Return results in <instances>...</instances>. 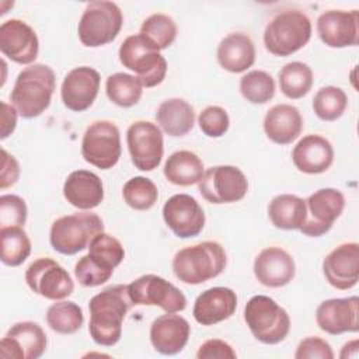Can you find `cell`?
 Returning a JSON list of instances; mask_svg holds the SVG:
<instances>
[{"instance_id": "1", "label": "cell", "mask_w": 359, "mask_h": 359, "mask_svg": "<svg viewBox=\"0 0 359 359\" xmlns=\"http://www.w3.org/2000/svg\"><path fill=\"white\" fill-rule=\"evenodd\" d=\"M132 306L128 285L108 286L93 296L88 303V332L93 341L101 346H114L122 337V323Z\"/></svg>"}, {"instance_id": "2", "label": "cell", "mask_w": 359, "mask_h": 359, "mask_svg": "<svg viewBox=\"0 0 359 359\" xmlns=\"http://www.w3.org/2000/svg\"><path fill=\"white\" fill-rule=\"evenodd\" d=\"M56 87V76L52 67L34 63L21 70L10 93L11 105L18 115L31 119L39 116L49 107Z\"/></svg>"}, {"instance_id": "3", "label": "cell", "mask_w": 359, "mask_h": 359, "mask_svg": "<svg viewBox=\"0 0 359 359\" xmlns=\"http://www.w3.org/2000/svg\"><path fill=\"white\" fill-rule=\"evenodd\" d=\"M227 264L226 251L217 241L185 247L172 258L174 275L187 285H201L219 276Z\"/></svg>"}, {"instance_id": "4", "label": "cell", "mask_w": 359, "mask_h": 359, "mask_svg": "<svg viewBox=\"0 0 359 359\" xmlns=\"http://www.w3.org/2000/svg\"><path fill=\"white\" fill-rule=\"evenodd\" d=\"M125 250L118 238L98 233L88 244V254L81 257L74 265V276L81 286L94 287L105 283L114 269L123 261Z\"/></svg>"}, {"instance_id": "5", "label": "cell", "mask_w": 359, "mask_h": 359, "mask_svg": "<svg viewBox=\"0 0 359 359\" xmlns=\"http://www.w3.org/2000/svg\"><path fill=\"white\" fill-rule=\"evenodd\" d=\"M311 38V21L299 10L276 14L265 27L264 43L275 56H290L300 50Z\"/></svg>"}, {"instance_id": "6", "label": "cell", "mask_w": 359, "mask_h": 359, "mask_svg": "<svg viewBox=\"0 0 359 359\" xmlns=\"http://www.w3.org/2000/svg\"><path fill=\"white\" fill-rule=\"evenodd\" d=\"M104 231L102 219L93 212H77L56 219L49 231V241L55 251L73 255L88 247L90 241Z\"/></svg>"}, {"instance_id": "7", "label": "cell", "mask_w": 359, "mask_h": 359, "mask_svg": "<svg viewBox=\"0 0 359 359\" xmlns=\"http://www.w3.org/2000/svg\"><path fill=\"white\" fill-rule=\"evenodd\" d=\"M244 320L254 335L262 344L275 345L282 342L290 331V317L273 299L257 294L244 307Z\"/></svg>"}, {"instance_id": "8", "label": "cell", "mask_w": 359, "mask_h": 359, "mask_svg": "<svg viewBox=\"0 0 359 359\" xmlns=\"http://www.w3.org/2000/svg\"><path fill=\"white\" fill-rule=\"evenodd\" d=\"M123 24V15L114 1H91L79 21L77 34L84 46L98 48L112 42Z\"/></svg>"}, {"instance_id": "9", "label": "cell", "mask_w": 359, "mask_h": 359, "mask_svg": "<svg viewBox=\"0 0 359 359\" xmlns=\"http://www.w3.org/2000/svg\"><path fill=\"white\" fill-rule=\"evenodd\" d=\"M119 60L123 67L135 72L143 87H156L163 83L167 74V60L151 49L142 36L130 35L119 46Z\"/></svg>"}, {"instance_id": "10", "label": "cell", "mask_w": 359, "mask_h": 359, "mask_svg": "<svg viewBox=\"0 0 359 359\" xmlns=\"http://www.w3.org/2000/svg\"><path fill=\"white\" fill-rule=\"evenodd\" d=\"M121 133L111 121H95L86 129L81 140V156L91 165L109 170L121 157Z\"/></svg>"}, {"instance_id": "11", "label": "cell", "mask_w": 359, "mask_h": 359, "mask_svg": "<svg viewBox=\"0 0 359 359\" xmlns=\"http://www.w3.org/2000/svg\"><path fill=\"white\" fill-rule=\"evenodd\" d=\"M198 191L209 203H233L245 196L248 181L238 167L215 165L203 172Z\"/></svg>"}, {"instance_id": "12", "label": "cell", "mask_w": 359, "mask_h": 359, "mask_svg": "<svg viewBox=\"0 0 359 359\" xmlns=\"http://www.w3.org/2000/svg\"><path fill=\"white\" fill-rule=\"evenodd\" d=\"M135 306H158L165 313H178L187 307V297L171 282L161 276L142 275L128 285Z\"/></svg>"}, {"instance_id": "13", "label": "cell", "mask_w": 359, "mask_h": 359, "mask_svg": "<svg viewBox=\"0 0 359 359\" xmlns=\"http://www.w3.org/2000/svg\"><path fill=\"white\" fill-rule=\"evenodd\" d=\"M128 150L133 165L140 171H153L161 163L164 139L161 129L149 121H136L126 130Z\"/></svg>"}, {"instance_id": "14", "label": "cell", "mask_w": 359, "mask_h": 359, "mask_svg": "<svg viewBox=\"0 0 359 359\" xmlns=\"http://www.w3.org/2000/svg\"><path fill=\"white\" fill-rule=\"evenodd\" d=\"M344 208L345 198L339 189L321 188L306 199V219L299 230L309 237H321L331 230Z\"/></svg>"}, {"instance_id": "15", "label": "cell", "mask_w": 359, "mask_h": 359, "mask_svg": "<svg viewBox=\"0 0 359 359\" xmlns=\"http://www.w3.org/2000/svg\"><path fill=\"white\" fill-rule=\"evenodd\" d=\"M28 287L49 300H62L74 290V283L69 272L55 259L42 257L29 264L25 271Z\"/></svg>"}, {"instance_id": "16", "label": "cell", "mask_w": 359, "mask_h": 359, "mask_svg": "<svg viewBox=\"0 0 359 359\" xmlns=\"http://www.w3.org/2000/svg\"><path fill=\"white\" fill-rule=\"evenodd\" d=\"M163 219L167 227L180 238L198 236L206 220L199 202L188 194H177L168 198L163 206Z\"/></svg>"}, {"instance_id": "17", "label": "cell", "mask_w": 359, "mask_h": 359, "mask_svg": "<svg viewBox=\"0 0 359 359\" xmlns=\"http://www.w3.org/2000/svg\"><path fill=\"white\" fill-rule=\"evenodd\" d=\"M46 334L38 323L20 321L0 341V356L6 359H38L46 351Z\"/></svg>"}, {"instance_id": "18", "label": "cell", "mask_w": 359, "mask_h": 359, "mask_svg": "<svg viewBox=\"0 0 359 359\" xmlns=\"http://www.w3.org/2000/svg\"><path fill=\"white\" fill-rule=\"evenodd\" d=\"M0 50L18 65H31L39 52L36 32L22 20H7L0 25Z\"/></svg>"}, {"instance_id": "19", "label": "cell", "mask_w": 359, "mask_h": 359, "mask_svg": "<svg viewBox=\"0 0 359 359\" xmlns=\"http://www.w3.org/2000/svg\"><path fill=\"white\" fill-rule=\"evenodd\" d=\"M101 84L100 73L90 66L72 69L63 79L60 97L63 105L74 112L88 109L98 95Z\"/></svg>"}, {"instance_id": "20", "label": "cell", "mask_w": 359, "mask_h": 359, "mask_svg": "<svg viewBox=\"0 0 359 359\" xmlns=\"http://www.w3.org/2000/svg\"><path fill=\"white\" fill-rule=\"evenodd\" d=\"M359 299L358 296L344 299H328L316 310V321L321 331L330 335L356 332L359 330Z\"/></svg>"}, {"instance_id": "21", "label": "cell", "mask_w": 359, "mask_h": 359, "mask_svg": "<svg viewBox=\"0 0 359 359\" xmlns=\"http://www.w3.org/2000/svg\"><path fill=\"white\" fill-rule=\"evenodd\" d=\"M358 10H328L317 20L320 39L330 48H346L359 42Z\"/></svg>"}, {"instance_id": "22", "label": "cell", "mask_w": 359, "mask_h": 359, "mask_svg": "<svg viewBox=\"0 0 359 359\" xmlns=\"http://www.w3.org/2000/svg\"><path fill=\"white\" fill-rule=\"evenodd\" d=\"M323 272L332 287L352 289L359 279V244L344 243L335 247L324 258Z\"/></svg>"}, {"instance_id": "23", "label": "cell", "mask_w": 359, "mask_h": 359, "mask_svg": "<svg viewBox=\"0 0 359 359\" xmlns=\"http://www.w3.org/2000/svg\"><path fill=\"white\" fill-rule=\"evenodd\" d=\"M296 272L294 259L280 247L264 248L254 261V275L259 283L268 287L287 285Z\"/></svg>"}, {"instance_id": "24", "label": "cell", "mask_w": 359, "mask_h": 359, "mask_svg": "<svg viewBox=\"0 0 359 359\" xmlns=\"http://www.w3.org/2000/svg\"><path fill=\"white\" fill-rule=\"evenodd\" d=\"M237 309V294L230 287L215 286L203 290L194 303L192 314L202 325H215L230 318Z\"/></svg>"}, {"instance_id": "25", "label": "cell", "mask_w": 359, "mask_h": 359, "mask_svg": "<svg viewBox=\"0 0 359 359\" xmlns=\"http://www.w3.org/2000/svg\"><path fill=\"white\" fill-rule=\"evenodd\" d=\"M191 334L189 323L178 314L167 313L157 317L150 325V342L161 355H177L181 352Z\"/></svg>"}, {"instance_id": "26", "label": "cell", "mask_w": 359, "mask_h": 359, "mask_svg": "<svg viewBox=\"0 0 359 359\" xmlns=\"http://www.w3.org/2000/svg\"><path fill=\"white\" fill-rule=\"evenodd\" d=\"M292 161L304 174H321L334 161L332 144L320 135H307L293 147Z\"/></svg>"}, {"instance_id": "27", "label": "cell", "mask_w": 359, "mask_h": 359, "mask_svg": "<svg viewBox=\"0 0 359 359\" xmlns=\"http://www.w3.org/2000/svg\"><path fill=\"white\" fill-rule=\"evenodd\" d=\"M63 196L77 209H94L104 199L102 181L88 170H76L67 175L63 184Z\"/></svg>"}, {"instance_id": "28", "label": "cell", "mask_w": 359, "mask_h": 359, "mask_svg": "<svg viewBox=\"0 0 359 359\" xmlns=\"http://www.w3.org/2000/svg\"><path fill=\"white\" fill-rule=\"evenodd\" d=\"M264 130L276 144H290L303 130V118L299 109L290 104L273 105L264 118Z\"/></svg>"}, {"instance_id": "29", "label": "cell", "mask_w": 359, "mask_h": 359, "mask_svg": "<svg viewBox=\"0 0 359 359\" xmlns=\"http://www.w3.org/2000/svg\"><path fill=\"white\" fill-rule=\"evenodd\" d=\"M216 56L224 70L243 73L255 62V46L247 34L231 32L220 41Z\"/></svg>"}, {"instance_id": "30", "label": "cell", "mask_w": 359, "mask_h": 359, "mask_svg": "<svg viewBox=\"0 0 359 359\" xmlns=\"http://www.w3.org/2000/svg\"><path fill=\"white\" fill-rule=\"evenodd\" d=\"M160 128L172 137H180L191 132L195 123V111L189 102L182 98H170L163 101L156 112Z\"/></svg>"}, {"instance_id": "31", "label": "cell", "mask_w": 359, "mask_h": 359, "mask_svg": "<svg viewBox=\"0 0 359 359\" xmlns=\"http://www.w3.org/2000/svg\"><path fill=\"white\" fill-rule=\"evenodd\" d=\"M272 224L280 230H299L306 219V201L293 194L276 195L268 206Z\"/></svg>"}, {"instance_id": "32", "label": "cell", "mask_w": 359, "mask_h": 359, "mask_svg": "<svg viewBox=\"0 0 359 359\" xmlns=\"http://www.w3.org/2000/svg\"><path fill=\"white\" fill-rule=\"evenodd\" d=\"M164 175L174 185L188 187L199 182L203 175L202 160L189 150H178L170 154L164 164Z\"/></svg>"}, {"instance_id": "33", "label": "cell", "mask_w": 359, "mask_h": 359, "mask_svg": "<svg viewBox=\"0 0 359 359\" xmlns=\"http://www.w3.org/2000/svg\"><path fill=\"white\" fill-rule=\"evenodd\" d=\"M139 35L151 49L160 52L175 41L177 25L170 15L156 13L143 21Z\"/></svg>"}, {"instance_id": "34", "label": "cell", "mask_w": 359, "mask_h": 359, "mask_svg": "<svg viewBox=\"0 0 359 359\" xmlns=\"http://www.w3.org/2000/svg\"><path fill=\"white\" fill-rule=\"evenodd\" d=\"M31 254V241L21 226L0 229V259L7 266L21 265Z\"/></svg>"}, {"instance_id": "35", "label": "cell", "mask_w": 359, "mask_h": 359, "mask_svg": "<svg viewBox=\"0 0 359 359\" xmlns=\"http://www.w3.org/2000/svg\"><path fill=\"white\" fill-rule=\"evenodd\" d=\"M278 77L280 91L290 100L304 97L313 86V72L310 66L303 62L286 63L280 69Z\"/></svg>"}, {"instance_id": "36", "label": "cell", "mask_w": 359, "mask_h": 359, "mask_svg": "<svg viewBox=\"0 0 359 359\" xmlns=\"http://www.w3.org/2000/svg\"><path fill=\"white\" fill-rule=\"evenodd\" d=\"M142 87L136 76L128 73H114L105 81L107 97L122 108H130L139 102L143 93Z\"/></svg>"}, {"instance_id": "37", "label": "cell", "mask_w": 359, "mask_h": 359, "mask_svg": "<svg viewBox=\"0 0 359 359\" xmlns=\"http://www.w3.org/2000/svg\"><path fill=\"white\" fill-rule=\"evenodd\" d=\"M83 321V310L74 302H56L46 311V323L57 334H74L81 328Z\"/></svg>"}, {"instance_id": "38", "label": "cell", "mask_w": 359, "mask_h": 359, "mask_svg": "<svg viewBox=\"0 0 359 359\" xmlns=\"http://www.w3.org/2000/svg\"><path fill=\"white\" fill-rule=\"evenodd\" d=\"M348 97L345 91L335 86L320 88L313 98V111L321 121H337L345 112Z\"/></svg>"}, {"instance_id": "39", "label": "cell", "mask_w": 359, "mask_h": 359, "mask_svg": "<svg viewBox=\"0 0 359 359\" xmlns=\"http://www.w3.org/2000/svg\"><path fill=\"white\" fill-rule=\"evenodd\" d=\"M240 93L251 104H265L275 95V81L264 70H251L241 77Z\"/></svg>"}, {"instance_id": "40", "label": "cell", "mask_w": 359, "mask_h": 359, "mask_svg": "<svg viewBox=\"0 0 359 359\" xmlns=\"http://www.w3.org/2000/svg\"><path fill=\"white\" fill-rule=\"evenodd\" d=\"M123 201L135 210H149L158 198L156 184L146 177H133L128 180L122 189Z\"/></svg>"}, {"instance_id": "41", "label": "cell", "mask_w": 359, "mask_h": 359, "mask_svg": "<svg viewBox=\"0 0 359 359\" xmlns=\"http://www.w3.org/2000/svg\"><path fill=\"white\" fill-rule=\"evenodd\" d=\"M198 123L208 137H220L227 132L230 119L224 108L219 105H209L199 114Z\"/></svg>"}, {"instance_id": "42", "label": "cell", "mask_w": 359, "mask_h": 359, "mask_svg": "<svg viewBox=\"0 0 359 359\" xmlns=\"http://www.w3.org/2000/svg\"><path fill=\"white\" fill-rule=\"evenodd\" d=\"M27 205L25 201L17 195L0 196V226H24L27 222Z\"/></svg>"}, {"instance_id": "43", "label": "cell", "mask_w": 359, "mask_h": 359, "mask_svg": "<svg viewBox=\"0 0 359 359\" xmlns=\"http://www.w3.org/2000/svg\"><path fill=\"white\" fill-rule=\"evenodd\" d=\"M294 358L296 359H316V358L332 359L334 352L331 345L325 339L318 337H307L299 342Z\"/></svg>"}, {"instance_id": "44", "label": "cell", "mask_w": 359, "mask_h": 359, "mask_svg": "<svg viewBox=\"0 0 359 359\" xmlns=\"http://www.w3.org/2000/svg\"><path fill=\"white\" fill-rule=\"evenodd\" d=\"M198 359H236L237 353L231 348L230 344H227L223 339H208L205 341L198 352Z\"/></svg>"}, {"instance_id": "45", "label": "cell", "mask_w": 359, "mask_h": 359, "mask_svg": "<svg viewBox=\"0 0 359 359\" xmlns=\"http://www.w3.org/2000/svg\"><path fill=\"white\" fill-rule=\"evenodd\" d=\"M1 174H0V188L6 189L14 185L20 177V165L14 156L8 154L6 149H1Z\"/></svg>"}, {"instance_id": "46", "label": "cell", "mask_w": 359, "mask_h": 359, "mask_svg": "<svg viewBox=\"0 0 359 359\" xmlns=\"http://www.w3.org/2000/svg\"><path fill=\"white\" fill-rule=\"evenodd\" d=\"M17 109L7 104V102H1V140L7 139L15 129L17 126Z\"/></svg>"}]
</instances>
